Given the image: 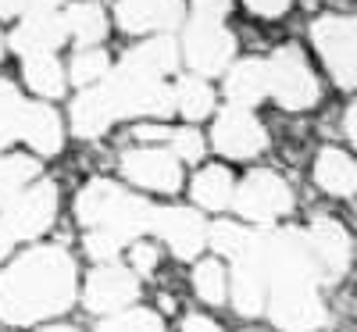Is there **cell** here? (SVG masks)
Returning <instances> with one entry per match:
<instances>
[{"label": "cell", "instance_id": "cell-15", "mask_svg": "<svg viewBox=\"0 0 357 332\" xmlns=\"http://www.w3.org/2000/svg\"><path fill=\"white\" fill-rule=\"evenodd\" d=\"M114 15L122 33H168L183 25L186 4L183 0H118Z\"/></svg>", "mask_w": 357, "mask_h": 332}, {"label": "cell", "instance_id": "cell-30", "mask_svg": "<svg viewBox=\"0 0 357 332\" xmlns=\"http://www.w3.org/2000/svg\"><path fill=\"white\" fill-rule=\"evenodd\" d=\"M193 286L204 304H222L225 300V268L218 261H200L193 271Z\"/></svg>", "mask_w": 357, "mask_h": 332}, {"label": "cell", "instance_id": "cell-3", "mask_svg": "<svg viewBox=\"0 0 357 332\" xmlns=\"http://www.w3.org/2000/svg\"><path fill=\"white\" fill-rule=\"evenodd\" d=\"M107 86L118 104V118H143V114L168 118L175 111V89L168 82H161L158 75L139 72L126 61L107 75Z\"/></svg>", "mask_w": 357, "mask_h": 332}, {"label": "cell", "instance_id": "cell-43", "mask_svg": "<svg viewBox=\"0 0 357 332\" xmlns=\"http://www.w3.org/2000/svg\"><path fill=\"white\" fill-rule=\"evenodd\" d=\"M43 332H79V329H72V325H50V329H43Z\"/></svg>", "mask_w": 357, "mask_h": 332}, {"label": "cell", "instance_id": "cell-45", "mask_svg": "<svg viewBox=\"0 0 357 332\" xmlns=\"http://www.w3.org/2000/svg\"><path fill=\"white\" fill-rule=\"evenodd\" d=\"M247 332H254V329H247Z\"/></svg>", "mask_w": 357, "mask_h": 332}, {"label": "cell", "instance_id": "cell-1", "mask_svg": "<svg viewBox=\"0 0 357 332\" xmlns=\"http://www.w3.org/2000/svg\"><path fill=\"white\" fill-rule=\"evenodd\" d=\"M75 261L65 247H33L0 276V322L36 325L72 308Z\"/></svg>", "mask_w": 357, "mask_h": 332}, {"label": "cell", "instance_id": "cell-35", "mask_svg": "<svg viewBox=\"0 0 357 332\" xmlns=\"http://www.w3.org/2000/svg\"><path fill=\"white\" fill-rule=\"evenodd\" d=\"M158 247H151V243H132V254H129V261H132V271L136 276H151V271L158 268Z\"/></svg>", "mask_w": 357, "mask_h": 332}, {"label": "cell", "instance_id": "cell-14", "mask_svg": "<svg viewBox=\"0 0 357 332\" xmlns=\"http://www.w3.org/2000/svg\"><path fill=\"white\" fill-rule=\"evenodd\" d=\"M304 236H307V247L314 254V264L321 271V279H329V282L343 279L347 268H350V236H347V229L336 218H314Z\"/></svg>", "mask_w": 357, "mask_h": 332}, {"label": "cell", "instance_id": "cell-29", "mask_svg": "<svg viewBox=\"0 0 357 332\" xmlns=\"http://www.w3.org/2000/svg\"><path fill=\"white\" fill-rule=\"evenodd\" d=\"M250 239L254 232H247L243 225H232V222H218L207 232V243L215 247V254H225V257H240L250 247Z\"/></svg>", "mask_w": 357, "mask_h": 332}, {"label": "cell", "instance_id": "cell-36", "mask_svg": "<svg viewBox=\"0 0 357 332\" xmlns=\"http://www.w3.org/2000/svg\"><path fill=\"white\" fill-rule=\"evenodd\" d=\"M229 11H232V0H193V18L204 22H225Z\"/></svg>", "mask_w": 357, "mask_h": 332}, {"label": "cell", "instance_id": "cell-37", "mask_svg": "<svg viewBox=\"0 0 357 332\" xmlns=\"http://www.w3.org/2000/svg\"><path fill=\"white\" fill-rule=\"evenodd\" d=\"M243 4L261 18H279V15L289 11V0H243Z\"/></svg>", "mask_w": 357, "mask_h": 332}, {"label": "cell", "instance_id": "cell-4", "mask_svg": "<svg viewBox=\"0 0 357 332\" xmlns=\"http://www.w3.org/2000/svg\"><path fill=\"white\" fill-rule=\"evenodd\" d=\"M311 40L329 75L343 89H357V15H325L311 25Z\"/></svg>", "mask_w": 357, "mask_h": 332}, {"label": "cell", "instance_id": "cell-2", "mask_svg": "<svg viewBox=\"0 0 357 332\" xmlns=\"http://www.w3.org/2000/svg\"><path fill=\"white\" fill-rule=\"evenodd\" d=\"M75 215L82 225L107 229L122 243H132L143 232H151L154 207L139 197H129L122 186L107 183V179H93L89 186H82V193L75 200Z\"/></svg>", "mask_w": 357, "mask_h": 332}, {"label": "cell", "instance_id": "cell-19", "mask_svg": "<svg viewBox=\"0 0 357 332\" xmlns=\"http://www.w3.org/2000/svg\"><path fill=\"white\" fill-rule=\"evenodd\" d=\"M22 139L43 158H54L65 143L61 133V118L47 104H25V118H22Z\"/></svg>", "mask_w": 357, "mask_h": 332}, {"label": "cell", "instance_id": "cell-10", "mask_svg": "<svg viewBox=\"0 0 357 332\" xmlns=\"http://www.w3.org/2000/svg\"><path fill=\"white\" fill-rule=\"evenodd\" d=\"M215 150L225 158H236V161H247V158H257L261 150L268 146V136H264V126L247 111V107H225L218 118H215Z\"/></svg>", "mask_w": 357, "mask_h": 332}, {"label": "cell", "instance_id": "cell-40", "mask_svg": "<svg viewBox=\"0 0 357 332\" xmlns=\"http://www.w3.org/2000/svg\"><path fill=\"white\" fill-rule=\"evenodd\" d=\"M175 133L168 126H139L136 129V139H172Z\"/></svg>", "mask_w": 357, "mask_h": 332}, {"label": "cell", "instance_id": "cell-7", "mask_svg": "<svg viewBox=\"0 0 357 332\" xmlns=\"http://www.w3.org/2000/svg\"><path fill=\"white\" fill-rule=\"evenodd\" d=\"M232 207L250 222H275L293 207V190L275 172H254L236 186Z\"/></svg>", "mask_w": 357, "mask_h": 332}, {"label": "cell", "instance_id": "cell-21", "mask_svg": "<svg viewBox=\"0 0 357 332\" xmlns=\"http://www.w3.org/2000/svg\"><path fill=\"white\" fill-rule=\"evenodd\" d=\"M314 183L333 197H350V193H357V165L343 150L325 146L314 158Z\"/></svg>", "mask_w": 357, "mask_h": 332}, {"label": "cell", "instance_id": "cell-23", "mask_svg": "<svg viewBox=\"0 0 357 332\" xmlns=\"http://www.w3.org/2000/svg\"><path fill=\"white\" fill-rule=\"evenodd\" d=\"M25 82L33 93H40L47 100L65 93V72H61L54 54H29L25 57Z\"/></svg>", "mask_w": 357, "mask_h": 332}, {"label": "cell", "instance_id": "cell-26", "mask_svg": "<svg viewBox=\"0 0 357 332\" xmlns=\"http://www.w3.org/2000/svg\"><path fill=\"white\" fill-rule=\"evenodd\" d=\"M175 111L190 118V122H200V118H207L215 111V93H211V86H207L204 79L190 75L175 86Z\"/></svg>", "mask_w": 357, "mask_h": 332}, {"label": "cell", "instance_id": "cell-17", "mask_svg": "<svg viewBox=\"0 0 357 332\" xmlns=\"http://www.w3.org/2000/svg\"><path fill=\"white\" fill-rule=\"evenodd\" d=\"M114 122H118V104H114V93H111L107 79L97 82V86H86L82 93L75 97V104H72V129H75V136L97 139Z\"/></svg>", "mask_w": 357, "mask_h": 332}, {"label": "cell", "instance_id": "cell-33", "mask_svg": "<svg viewBox=\"0 0 357 332\" xmlns=\"http://www.w3.org/2000/svg\"><path fill=\"white\" fill-rule=\"evenodd\" d=\"M82 247H86V254L93 257V261H111V257H118V247H122V239L111 236L107 229H89Z\"/></svg>", "mask_w": 357, "mask_h": 332}, {"label": "cell", "instance_id": "cell-31", "mask_svg": "<svg viewBox=\"0 0 357 332\" xmlns=\"http://www.w3.org/2000/svg\"><path fill=\"white\" fill-rule=\"evenodd\" d=\"M97 332H161V318L154 311H118L97 325Z\"/></svg>", "mask_w": 357, "mask_h": 332}, {"label": "cell", "instance_id": "cell-41", "mask_svg": "<svg viewBox=\"0 0 357 332\" xmlns=\"http://www.w3.org/2000/svg\"><path fill=\"white\" fill-rule=\"evenodd\" d=\"M343 126H347V136H350V143L357 146V100L347 107V118H343Z\"/></svg>", "mask_w": 357, "mask_h": 332}, {"label": "cell", "instance_id": "cell-18", "mask_svg": "<svg viewBox=\"0 0 357 332\" xmlns=\"http://www.w3.org/2000/svg\"><path fill=\"white\" fill-rule=\"evenodd\" d=\"M232 304L243 318H254L268 308V279H264V268H261V257L254 250V239L250 247L232 257Z\"/></svg>", "mask_w": 357, "mask_h": 332}, {"label": "cell", "instance_id": "cell-9", "mask_svg": "<svg viewBox=\"0 0 357 332\" xmlns=\"http://www.w3.org/2000/svg\"><path fill=\"white\" fill-rule=\"evenodd\" d=\"M268 315L282 332H314L325 325L318 286H282L268 293Z\"/></svg>", "mask_w": 357, "mask_h": 332}, {"label": "cell", "instance_id": "cell-39", "mask_svg": "<svg viewBox=\"0 0 357 332\" xmlns=\"http://www.w3.org/2000/svg\"><path fill=\"white\" fill-rule=\"evenodd\" d=\"M183 332H222V329L211 318H204V315H190L186 325H183Z\"/></svg>", "mask_w": 357, "mask_h": 332}, {"label": "cell", "instance_id": "cell-27", "mask_svg": "<svg viewBox=\"0 0 357 332\" xmlns=\"http://www.w3.org/2000/svg\"><path fill=\"white\" fill-rule=\"evenodd\" d=\"M36 175H40L36 158H22V154L0 158V207H8L29 183H33Z\"/></svg>", "mask_w": 357, "mask_h": 332}, {"label": "cell", "instance_id": "cell-22", "mask_svg": "<svg viewBox=\"0 0 357 332\" xmlns=\"http://www.w3.org/2000/svg\"><path fill=\"white\" fill-rule=\"evenodd\" d=\"M126 65L165 79V75H172V72L178 68V43L161 33V36H154V40L139 43L136 50H129V54H126Z\"/></svg>", "mask_w": 357, "mask_h": 332}, {"label": "cell", "instance_id": "cell-28", "mask_svg": "<svg viewBox=\"0 0 357 332\" xmlns=\"http://www.w3.org/2000/svg\"><path fill=\"white\" fill-rule=\"evenodd\" d=\"M22 118H25V100L15 89V82L0 79V150L15 136H22Z\"/></svg>", "mask_w": 357, "mask_h": 332}, {"label": "cell", "instance_id": "cell-11", "mask_svg": "<svg viewBox=\"0 0 357 332\" xmlns=\"http://www.w3.org/2000/svg\"><path fill=\"white\" fill-rule=\"evenodd\" d=\"M86 308L93 315H118L139 296V279L136 271L118 268V264H100L93 276L86 279Z\"/></svg>", "mask_w": 357, "mask_h": 332}, {"label": "cell", "instance_id": "cell-24", "mask_svg": "<svg viewBox=\"0 0 357 332\" xmlns=\"http://www.w3.org/2000/svg\"><path fill=\"white\" fill-rule=\"evenodd\" d=\"M65 22H68V36L75 43H82L86 50L93 43H104L107 36V18L97 4H72L65 8Z\"/></svg>", "mask_w": 357, "mask_h": 332}, {"label": "cell", "instance_id": "cell-42", "mask_svg": "<svg viewBox=\"0 0 357 332\" xmlns=\"http://www.w3.org/2000/svg\"><path fill=\"white\" fill-rule=\"evenodd\" d=\"M11 243H15V236L4 229V222H0V261H4V254L11 250Z\"/></svg>", "mask_w": 357, "mask_h": 332}, {"label": "cell", "instance_id": "cell-12", "mask_svg": "<svg viewBox=\"0 0 357 332\" xmlns=\"http://www.w3.org/2000/svg\"><path fill=\"white\" fill-rule=\"evenodd\" d=\"M122 175L129 183L143 186V190H158V193H175L183 186V168L172 150L161 146H143V150H129L122 158Z\"/></svg>", "mask_w": 357, "mask_h": 332}, {"label": "cell", "instance_id": "cell-20", "mask_svg": "<svg viewBox=\"0 0 357 332\" xmlns=\"http://www.w3.org/2000/svg\"><path fill=\"white\" fill-rule=\"evenodd\" d=\"M225 93L236 107H254L272 93V79H268V61H240L225 75Z\"/></svg>", "mask_w": 357, "mask_h": 332}, {"label": "cell", "instance_id": "cell-8", "mask_svg": "<svg viewBox=\"0 0 357 332\" xmlns=\"http://www.w3.org/2000/svg\"><path fill=\"white\" fill-rule=\"evenodd\" d=\"M183 50H186V61L193 65V72L218 75L232 61V54H236V36L229 33L222 22H204V18L190 15Z\"/></svg>", "mask_w": 357, "mask_h": 332}, {"label": "cell", "instance_id": "cell-38", "mask_svg": "<svg viewBox=\"0 0 357 332\" xmlns=\"http://www.w3.org/2000/svg\"><path fill=\"white\" fill-rule=\"evenodd\" d=\"M36 0H0V18H11V15H29Z\"/></svg>", "mask_w": 357, "mask_h": 332}, {"label": "cell", "instance_id": "cell-34", "mask_svg": "<svg viewBox=\"0 0 357 332\" xmlns=\"http://www.w3.org/2000/svg\"><path fill=\"white\" fill-rule=\"evenodd\" d=\"M172 154L178 161H200L204 158V136L197 129H178L172 136Z\"/></svg>", "mask_w": 357, "mask_h": 332}, {"label": "cell", "instance_id": "cell-32", "mask_svg": "<svg viewBox=\"0 0 357 332\" xmlns=\"http://www.w3.org/2000/svg\"><path fill=\"white\" fill-rule=\"evenodd\" d=\"M104 79H107V54L104 50L89 47L72 61V82L75 86H97Z\"/></svg>", "mask_w": 357, "mask_h": 332}, {"label": "cell", "instance_id": "cell-44", "mask_svg": "<svg viewBox=\"0 0 357 332\" xmlns=\"http://www.w3.org/2000/svg\"><path fill=\"white\" fill-rule=\"evenodd\" d=\"M0 57H4V36H0Z\"/></svg>", "mask_w": 357, "mask_h": 332}, {"label": "cell", "instance_id": "cell-13", "mask_svg": "<svg viewBox=\"0 0 357 332\" xmlns=\"http://www.w3.org/2000/svg\"><path fill=\"white\" fill-rule=\"evenodd\" d=\"M151 232H158L168 250L175 257H197L207 243V225L197 211H186V207H154V218H151Z\"/></svg>", "mask_w": 357, "mask_h": 332}, {"label": "cell", "instance_id": "cell-16", "mask_svg": "<svg viewBox=\"0 0 357 332\" xmlns=\"http://www.w3.org/2000/svg\"><path fill=\"white\" fill-rule=\"evenodd\" d=\"M68 40V22L65 15L50 8V11H29L22 25L11 33V50L29 57V54H54Z\"/></svg>", "mask_w": 357, "mask_h": 332}, {"label": "cell", "instance_id": "cell-6", "mask_svg": "<svg viewBox=\"0 0 357 332\" xmlns=\"http://www.w3.org/2000/svg\"><path fill=\"white\" fill-rule=\"evenodd\" d=\"M57 218V186L54 183H36V186H29L22 190L8 207H4V229L15 236V239H36L43 236Z\"/></svg>", "mask_w": 357, "mask_h": 332}, {"label": "cell", "instance_id": "cell-25", "mask_svg": "<svg viewBox=\"0 0 357 332\" xmlns=\"http://www.w3.org/2000/svg\"><path fill=\"white\" fill-rule=\"evenodd\" d=\"M236 197V183L225 168H204L197 179H193V200L207 211H222L229 207Z\"/></svg>", "mask_w": 357, "mask_h": 332}, {"label": "cell", "instance_id": "cell-5", "mask_svg": "<svg viewBox=\"0 0 357 332\" xmlns=\"http://www.w3.org/2000/svg\"><path fill=\"white\" fill-rule=\"evenodd\" d=\"M268 79H272V97L286 111H307L318 104L321 86L318 75L311 72L307 57L296 47H279L268 57Z\"/></svg>", "mask_w": 357, "mask_h": 332}]
</instances>
